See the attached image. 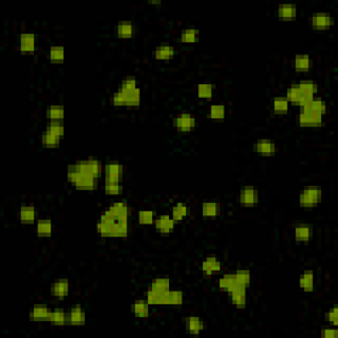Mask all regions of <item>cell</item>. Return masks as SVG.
<instances>
[{"instance_id": "6da1fadb", "label": "cell", "mask_w": 338, "mask_h": 338, "mask_svg": "<svg viewBox=\"0 0 338 338\" xmlns=\"http://www.w3.org/2000/svg\"><path fill=\"white\" fill-rule=\"evenodd\" d=\"M97 233L102 238H126L130 233V218L128 217L111 216L107 210H104L99 221L95 226Z\"/></svg>"}, {"instance_id": "7a4b0ae2", "label": "cell", "mask_w": 338, "mask_h": 338, "mask_svg": "<svg viewBox=\"0 0 338 338\" xmlns=\"http://www.w3.org/2000/svg\"><path fill=\"white\" fill-rule=\"evenodd\" d=\"M66 177L69 183L73 184V186L80 190H94L97 188V180L93 176L84 173L77 163L69 164L66 168Z\"/></svg>"}, {"instance_id": "3957f363", "label": "cell", "mask_w": 338, "mask_h": 338, "mask_svg": "<svg viewBox=\"0 0 338 338\" xmlns=\"http://www.w3.org/2000/svg\"><path fill=\"white\" fill-rule=\"evenodd\" d=\"M111 103L115 107H139L141 103L140 87L131 91L118 89L111 95Z\"/></svg>"}, {"instance_id": "277c9868", "label": "cell", "mask_w": 338, "mask_h": 338, "mask_svg": "<svg viewBox=\"0 0 338 338\" xmlns=\"http://www.w3.org/2000/svg\"><path fill=\"white\" fill-rule=\"evenodd\" d=\"M324 197V192L321 186L308 185L299 194V205L301 207H313L321 203Z\"/></svg>"}, {"instance_id": "5b68a950", "label": "cell", "mask_w": 338, "mask_h": 338, "mask_svg": "<svg viewBox=\"0 0 338 338\" xmlns=\"http://www.w3.org/2000/svg\"><path fill=\"white\" fill-rule=\"evenodd\" d=\"M173 126L180 132H190L197 126V118L194 114L184 111L173 118Z\"/></svg>"}, {"instance_id": "8992f818", "label": "cell", "mask_w": 338, "mask_h": 338, "mask_svg": "<svg viewBox=\"0 0 338 338\" xmlns=\"http://www.w3.org/2000/svg\"><path fill=\"white\" fill-rule=\"evenodd\" d=\"M324 123V115L309 108H300L299 124L303 127H320Z\"/></svg>"}, {"instance_id": "52a82bcc", "label": "cell", "mask_w": 338, "mask_h": 338, "mask_svg": "<svg viewBox=\"0 0 338 338\" xmlns=\"http://www.w3.org/2000/svg\"><path fill=\"white\" fill-rule=\"evenodd\" d=\"M230 303L237 308L243 309L247 305V287L240 286V284H234L231 289L227 291Z\"/></svg>"}, {"instance_id": "ba28073f", "label": "cell", "mask_w": 338, "mask_h": 338, "mask_svg": "<svg viewBox=\"0 0 338 338\" xmlns=\"http://www.w3.org/2000/svg\"><path fill=\"white\" fill-rule=\"evenodd\" d=\"M259 200H260V194H259V190L256 186L246 185V186H243V188L240 189L239 203L242 206H256L259 203Z\"/></svg>"}, {"instance_id": "9c48e42d", "label": "cell", "mask_w": 338, "mask_h": 338, "mask_svg": "<svg viewBox=\"0 0 338 338\" xmlns=\"http://www.w3.org/2000/svg\"><path fill=\"white\" fill-rule=\"evenodd\" d=\"M77 164L84 173L90 174L95 179H99L101 176H103V164L98 159L90 157L86 160H80V161H77Z\"/></svg>"}, {"instance_id": "30bf717a", "label": "cell", "mask_w": 338, "mask_h": 338, "mask_svg": "<svg viewBox=\"0 0 338 338\" xmlns=\"http://www.w3.org/2000/svg\"><path fill=\"white\" fill-rule=\"evenodd\" d=\"M184 292L177 291V289H168L165 292H160L159 296V305H169V306H177L184 304Z\"/></svg>"}, {"instance_id": "8fae6325", "label": "cell", "mask_w": 338, "mask_h": 338, "mask_svg": "<svg viewBox=\"0 0 338 338\" xmlns=\"http://www.w3.org/2000/svg\"><path fill=\"white\" fill-rule=\"evenodd\" d=\"M124 174V167L118 161H108L103 165V177L104 180L111 181H122Z\"/></svg>"}, {"instance_id": "7c38bea8", "label": "cell", "mask_w": 338, "mask_h": 338, "mask_svg": "<svg viewBox=\"0 0 338 338\" xmlns=\"http://www.w3.org/2000/svg\"><path fill=\"white\" fill-rule=\"evenodd\" d=\"M334 24V17L329 12H315L310 16V25L315 29H329Z\"/></svg>"}, {"instance_id": "4fadbf2b", "label": "cell", "mask_w": 338, "mask_h": 338, "mask_svg": "<svg viewBox=\"0 0 338 338\" xmlns=\"http://www.w3.org/2000/svg\"><path fill=\"white\" fill-rule=\"evenodd\" d=\"M52 309L47 304H34L29 310V320L34 322H49Z\"/></svg>"}, {"instance_id": "5bb4252c", "label": "cell", "mask_w": 338, "mask_h": 338, "mask_svg": "<svg viewBox=\"0 0 338 338\" xmlns=\"http://www.w3.org/2000/svg\"><path fill=\"white\" fill-rule=\"evenodd\" d=\"M176 223L174 218L169 214H160L156 217L155 220V227L156 230L159 231L160 234H169L176 229Z\"/></svg>"}, {"instance_id": "9a60e30c", "label": "cell", "mask_w": 338, "mask_h": 338, "mask_svg": "<svg viewBox=\"0 0 338 338\" xmlns=\"http://www.w3.org/2000/svg\"><path fill=\"white\" fill-rule=\"evenodd\" d=\"M37 48V37L33 32H24L19 36V51L21 53H33Z\"/></svg>"}, {"instance_id": "2e32d148", "label": "cell", "mask_w": 338, "mask_h": 338, "mask_svg": "<svg viewBox=\"0 0 338 338\" xmlns=\"http://www.w3.org/2000/svg\"><path fill=\"white\" fill-rule=\"evenodd\" d=\"M70 292V283L68 279H58L51 286V295L57 300H64Z\"/></svg>"}, {"instance_id": "e0dca14e", "label": "cell", "mask_w": 338, "mask_h": 338, "mask_svg": "<svg viewBox=\"0 0 338 338\" xmlns=\"http://www.w3.org/2000/svg\"><path fill=\"white\" fill-rule=\"evenodd\" d=\"M254 148L258 152L259 155L263 156H271L275 155L277 152V146L276 143L270 139H259V140L255 141L254 144Z\"/></svg>"}, {"instance_id": "ac0fdd59", "label": "cell", "mask_w": 338, "mask_h": 338, "mask_svg": "<svg viewBox=\"0 0 338 338\" xmlns=\"http://www.w3.org/2000/svg\"><path fill=\"white\" fill-rule=\"evenodd\" d=\"M201 272H203L207 276H210L213 273L221 272L222 263L221 260L216 256H207L201 262Z\"/></svg>"}, {"instance_id": "d6986e66", "label": "cell", "mask_w": 338, "mask_h": 338, "mask_svg": "<svg viewBox=\"0 0 338 338\" xmlns=\"http://www.w3.org/2000/svg\"><path fill=\"white\" fill-rule=\"evenodd\" d=\"M17 217H19L20 222L31 225V223H34L37 221V210L32 205H23L19 209Z\"/></svg>"}, {"instance_id": "ffe728a7", "label": "cell", "mask_w": 338, "mask_h": 338, "mask_svg": "<svg viewBox=\"0 0 338 338\" xmlns=\"http://www.w3.org/2000/svg\"><path fill=\"white\" fill-rule=\"evenodd\" d=\"M293 237L297 242H309L313 237V229L308 223H299L293 229Z\"/></svg>"}, {"instance_id": "44dd1931", "label": "cell", "mask_w": 338, "mask_h": 338, "mask_svg": "<svg viewBox=\"0 0 338 338\" xmlns=\"http://www.w3.org/2000/svg\"><path fill=\"white\" fill-rule=\"evenodd\" d=\"M106 210H107L111 216L118 217V218H120V217H128V218H130V216H131V207L128 206V203L124 201L113 202Z\"/></svg>"}, {"instance_id": "7402d4cb", "label": "cell", "mask_w": 338, "mask_h": 338, "mask_svg": "<svg viewBox=\"0 0 338 338\" xmlns=\"http://www.w3.org/2000/svg\"><path fill=\"white\" fill-rule=\"evenodd\" d=\"M184 325H185V330L188 333L192 334L201 333L202 330L206 328L205 322L200 317H197V316H189V317H186L185 321H184Z\"/></svg>"}, {"instance_id": "603a6c76", "label": "cell", "mask_w": 338, "mask_h": 338, "mask_svg": "<svg viewBox=\"0 0 338 338\" xmlns=\"http://www.w3.org/2000/svg\"><path fill=\"white\" fill-rule=\"evenodd\" d=\"M316 277L315 272L312 270H305L299 277V287L304 292H312L315 289Z\"/></svg>"}, {"instance_id": "cb8c5ba5", "label": "cell", "mask_w": 338, "mask_h": 338, "mask_svg": "<svg viewBox=\"0 0 338 338\" xmlns=\"http://www.w3.org/2000/svg\"><path fill=\"white\" fill-rule=\"evenodd\" d=\"M176 56V48L173 45L169 44H163V45H157L153 51V57L156 60L164 61V60H170Z\"/></svg>"}, {"instance_id": "d4e9b609", "label": "cell", "mask_w": 338, "mask_h": 338, "mask_svg": "<svg viewBox=\"0 0 338 338\" xmlns=\"http://www.w3.org/2000/svg\"><path fill=\"white\" fill-rule=\"evenodd\" d=\"M131 313L139 319H146L151 313V305L147 300H135L131 304Z\"/></svg>"}, {"instance_id": "484cf974", "label": "cell", "mask_w": 338, "mask_h": 338, "mask_svg": "<svg viewBox=\"0 0 338 338\" xmlns=\"http://www.w3.org/2000/svg\"><path fill=\"white\" fill-rule=\"evenodd\" d=\"M36 233L41 238H48L53 233V222L49 218H40L36 221Z\"/></svg>"}, {"instance_id": "4316f807", "label": "cell", "mask_w": 338, "mask_h": 338, "mask_svg": "<svg viewBox=\"0 0 338 338\" xmlns=\"http://www.w3.org/2000/svg\"><path fill=\"white\" fill-rule=\"evenodd\" d=\"M86 322V313L81 305H74L69 310V324L80 326Z\"/></svg>"}, {"instance_id": "83f0119b", "label": "cell", "mask_w": 338, "mask_h": 338, "mask_svg": "<svg viewBox=\"0 0 338 338\" xmlns=\"http://www.w3.org/2000/svg\"><path fill=\"white\" fill-rule=\"evenodd\" d=\"M297 86L301 90L303 95L306 97V98H313L317 94V91H319L317 84L313 80H301L299 81Z\"/></svg>"}, {"instance_id": "f1b7e54d", "label": "cell", "mask_w": 338, "mask_h": 338, "mask_svg": "<svg viewBox=\"0 0 338 338\" xmlns=\"http://www.w3.org/2000/svg\"><path fill=\"white\" fill-rule=\"evenodd\" d=\"M221 213V205L216 201H206L201 205V214L206 218H214Z\"/></svg>"}, {"instance_id": "f546056e", "label": "cell", "mask_w": 338, "mask_h": 338, "mask_svg": "<svg viewBox=\"0 0 338 338\" xmlns=\"http://www.w3.org/2000/svg\"><path fill=\"white\" fill-rule=\"evenodd\" d=\"M226 114H227V108L225 104L222 103L211 104L207 108V118L213 119V120H223L226 118Z\"/></svg>"}, {"instance_id": "4dcf8cb0", "label": "cell", "mask_w": 338, "mask_h": 338, "mask_svg": "<svg viewBox=\"0 0 338 338\" xmlns=\"http://www.w3.org/2000/svg\"><path fill=\"white\" fill-rule=\"evenodd\" d=\"M300 108H309V110H313L316 113L325 115L326 111H328V103H326L322 98H320V97H313L308 103H305Z\"/></svg>"}, {"instance_id": "1f68e13d", "label": "cell", "mask_w": 338, "mask_h": 338, "mask_svg": "<svg viewBox=\"0 0 338 338\" xmlns=\"http://www.w3.org/2000/svg\"><path fill=\"white\" fill-rule=\"evenodd\" d=\"M115 33H117L119 37L130 38L135 33V25L131 21H120L115 27Z\"/></svg>"}, {"instance_id": "d6a6232c", "label": "cell", "mask_w": 338, "mask_h": 338, "mask_svg": "<svg viewBox=\"0 0 338 338\" xmlns=\"http://www.w3.org/2000/svg\"><path fill=\"white\" fill-rule=\"evenodd\" d=\"M47 118L49 122H64V118H65V108L60 106V104H53V106H49L47 108Z\"/></svg>"}, {"instance_id": "836d02e7", "label": "cell", "mask_w": 338, "mask_h": 338, "mask_svg": "<svg viewBox=\"0 0 338 338\" xmlns=\"http://www.w3.org/2000/svg\"><path fill=\"white\" fill-rule=\"evenodd\" d=\"M49 322L53 325H68L69 324V312H66L64 309H52V313H51V319H49Z\"/></svg>"}, {"instance_id": "e575fe53", "label": "cell", "mask_w": 338, "mask_h": 338, "mask_svg": "<svg viewBox=\"0 0 338 338\" xmlns=\"http://www.w3.org/2000/svg\"><path fill=\"white\" fill-rule=\"evenodd\" d=\"M277 16L280 19L288 20L293 19L297 16V7L295 4H291V3H286V4H280L277 7Z\"/></svg>"}, {"instance_id": "d590c367", "label": "cell", "mask_w": 338, "mask_h": 338, "mask_svg": "<svg viewBox=\"0 0 338 338\" xmlns=\"http://www.w3.org/2000/svg\"><path fill=\"white\" fill-rule=\"evenodd\" d=\"M312 58L309 54H297L293 58V68L299 71H308L312 68Z\"/></svg>"}, {"instance_id": "8d00e7d4", "label": "cell", "mask_w": 338, "mask_h": 338, "mask_svg": "<svg viewBox=\"0 0 338 338\" xmlns=\"http://www.w3.org/2000/svg\"><path fill=\"white\" fill-rule=\"evenodd\" d=\"M200 37V29L194 28V27H189V28H184L180 32V40L184 44H193L196 42Z\"/></svg>"}, {"instance_id": "74e56055", "label": "cell", "mask_w": 338, "mask_h": 338, "mask_svg": "<svg viewBox=\"0 0 338 338\" xmlns=\"http://www.w3.org/2000/svg\"><path fill=\"white\" fill-rule=\"evenodd\" d=\"M284 97L288 99V102H289V103H297V104L300 103L303 99L306 98V97L303 95V93H301V90L299 89L297 84L289 86V87L287 89L286 95H284Z\"/></svg>"}, {"instance_id": "f35d334b", "label": "cell", "mask_w": 338, "mask_h": 338, "mask_svg": "<svg viewBox=\"0 0 338 338\" xmlns=\"http://www.w3.org/2000/svg\"><path fill=\"white\" fill-rule=\"evenodd\" d=\"M214 90H216V86L213 84H209V82H202V84H197V89H196V94H197L198 98L201 99H210L214 94Z\"/></svg>"}, {"instance_id": "ab89813d", "label": "cell", "mask_w": 338, "mask_h": 338, "mask_svg": "<svg viewBox=\"0 0 338 338\" xmlns=\"http://www.w3.org/2000/svg\"><path fill=\"white\" fill-rule=\"evenodd\" d=\"M156 214L153 210H148V209H144V210H140L137 213V223L141 226H151L155 225Z\"/></svg>"}, {"instance_id": "60d3db41", "label": "cell", "mask_w": 338, "mask_h": 338, "mask_svg": "<svg viewBox=\"0 0 338 338\" xmlns=\"http://www.w3.org/2000/svg\"><path fill=\"white\" fill-rule=\"evenodd\" d=\"M104 193L108 196H119L123 192L122 181H111V180H104L103 185Z\"/></svg>"}, {"instance_id": "b9f144b4", "label": "cell", "mask_w": 338, "mask_h": 338, "mask_svg": "<svg viewBox=\"0 0 338 338\" xmlns=\"http://www.w3.org/2000/svg\"><path fill=\"white\" fill-rule=\"evenodd\" d=\"M189 209L186 206V203L184 202H177L173 207H172V211H170V216L173 217L174 221L180 222L183 221L185 217L188 216Z\"/></svg>"}, {"instance_id": "7bdbcfd3", "label": "cell", "mask_w": 338, "mask_h": 338, "mask_svg": "<svg viewBox=\"0 0 338 338\" xmlns=\"http://www.w3.org/2000/svg\"><path fill=\"white\" fill-rule=\"evenodd\" d=\"M170 280L167 277H156L150 284V289L156 292H165L170 289Z\"/></svg>"}, {"instance_id": "ee69618b", "label": "cell", "mask_w": 338, "mask_h": 338, "mask_svg": "<svg viewBox=\"0 0 338 338\" xmlns=\"http://www.w3.org/2000/svg\"><path fill=\"white\" fill-rule=\"evenodd\" d=\"M48 57L53 62H60L65 60V48L61 45H52L48 51Z\"/></svg>"}, {"instance_id": "f6af8a7d", "label": "cell", "mask_w": 338, "mask_h": 338, "mask_svg": "<svg viewBox=\"0 0 338 338\" xmlns=\"http://www.w3.org/2000/svg\"><path fill=\"white\" fill-rule=\"evenodd\" d=\"M233 275H234L235 277V282L238 283V284L244 287L250 286V283H251V271H250V270L239 268V270H237Z\"/></svg>"}, {"instance_id": "bcb514c9", "label": "cell", "mask_w": 338, "mask_h": 338, "mask_svg": "<svg viewBox=\"0 0 338 338\" xmlns=\"http://www.w3.org/2000/svg\"><path fill=\"white\" fill-rule=\"evenodd\" d=\"M61 136H58V135L48 131V130H45L44 134L41 135V143L47 147H57L61 143Z\"/></svg>"}, {"instance_id": "7dc6e473", "label": "cell", "mask_w": 338, "mask_h": 338, "mask_svg": "<svg viewBox=\"0 0 338 338\" xmlns=\"http://www.w3.org/2000/svg\"><path fill=\"white\" fill-rule=\"evenodd\" d=\"M289 102L286 97H275L272 99V110L275 113L283 114L289 110Z\"/></svg>"}, {"instance_id": "c3c4849f", "label": "cell", "mask_w": 338, "mask_h": 338, "mask_svg": "<svg viewBox=\"0 0 338 338\" xmlns=\"http://www.w3.org/2000/svg\"><path fill=\"white\" fill-rule=\"evenodd\" d=\"M234 284H237V282H235V277L233 273H227V275H223V276H221L218 279V288H220L221 291L227 292L229 289L233 288Z\"/></svg>"}, {"instance_id": "681fc988", "label": "cell", "mask_w": 338, "mask_h": 338, "mask_svg": "<svg viewBox=\"0 0 338 338\" xmlns=\"http://www.w3.org/2000/svg\"><path fill=\"white\" fill-rule=\"evenodd\" d=\"M45 130L53 132V134H56V135H58V136L61 137L65 135V126H64V122H56V120L49 122Z\"/></svg>"}, {"instance_id": "f907efd6", "label": "cell", "mask_w": 338, "mask_h": 338, "mask_svg": "<svg viewBox=\"0 0 338 338\" xmlns=\"http://www.w3.org/2000/svg\"><path fill=\"white\" fill-rule=\"evenodd\" d=\"M139 87V82H137L136 78L134 77H127V78H123V81L120 82V86L119 89L126 90V91H131V90H135Z\"/></svg>"}, {"instance_id": "816d5d0a", "label": "cell", "mask_w": 338, "mask_h": 338, "mask_svg": "<svg viewBox=\"0 0 338 338\" xmlns=\"http://www.w3.org/2000/svg\"><path fill=\"white\" fill-rule=\"evenodd\" d=\"M326 320H328L330 324L333 326H337L338 325V308L337 305L332 306L330 309L326 312Z\"/></svg>"}, {"instance_id": "f5cc1de1", "label": "cell", "mask_w": 338, "mask_h": 338, "mask_svg": "<svg viewBox=\"0 0 338 338\" xmlns=\"http://www.w3.org/2000/svg\"><path fill=\"white\" fill-rule=\"evenodd\" d=\"M337 336H338V330L336 326H333V328L321 329V337L322 338H336Z\"/></svg>"}, {"instance_id": "db71d44e", "label": "cell", "mask_w": 338, "mask_h": 338, "mask_svg": "<svg viewBox=\"0 0 338 338\" xmlns=\"http://www.w3.org/2000/svg\"><path fill=\"white\" fill-rule=\"evenodd\" d=\"M150 4H155V5H160L161 4V1L160 0H151V1H148Z\"/></svg>"}]
</instances>
